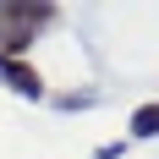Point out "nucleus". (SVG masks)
Returning a JSON list of instances; mask_svg holds the SVG:
<instances>
[{"instance_id": "nucleus-2", "label": "nucleus", "mask_w": 159, "mask_h": 159, "mask_svg": "<svg viewBox=\"0 0 159 159\" xmlns=\"http://www.w3.org/2000/svg\"><path fill=\"white\" fill-rule=\"evenodd\" d=\"M0 82H6L16 99H44V77H39V66H33V61L0 55Z\"/></svg>"}, {"instance_id": "nucleus-3", "label": "nucleus", "mask_w": 159, "mask_h": 159, "mask_svg": "<svg viewBox=\"0 0 159 159\" xmlns=\"http://www.w3.org/2000/svg\"><path fill=\"white\" fill-rule=\"evenodd\" d=\"M132 137H137V143L159 137V99H148V104H137V110H132Z\"/></svg>"}, {"instance_id": "nucleus-5", "label": "nucleus", "mask_w": 159, "mask_h": 159, "mask_svg": "<svg viewBox=\"0 0 159 159\" xmlns=\"http://www.w3.org/2000/svg\"><path fill=\"white\" fill-rule=\"evenodd\" d=\"M93 159H121V143H104V148H93Z\"/></svg>"}, {"instance_id": "nucleus-1", "label": "nucleus", "mask_w": 159, "mask_h": 159, "mask_svg": "<svg viewBox=\"0 0 159 159\" xmlns=\"http://www.w3.org/2000/svg\"><path fill=\"white\" fill-rule=\"evenodd\" d=\"M55 16H61V6H49V0H0V55L22 61V49H33V39Z\"/></svg>"}, {"instance_id": "nucleus-4", "label": "nucleus", "mask_w": 159, "mask_h": 159, "mask_svg": "<svg viewBox=\"0 0 159 159\" xmlns=\"http://www.w3.org/2000/svg\"><path fill=\"white\" fill-rule=\"evenodd\" d=\"M55 104H61V110H88V104H93V93H61Z\"/></svg>"}]
</instances>
